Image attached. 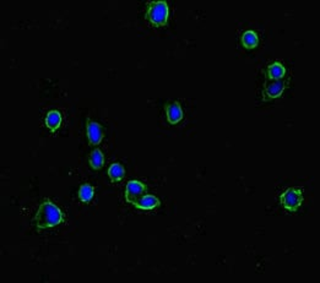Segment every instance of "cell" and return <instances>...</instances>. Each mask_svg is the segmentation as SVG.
I'll return each mask as SVG.
<instances>
[{"instance_id": "cell-1", "label": "cell", "mask_w": 320, "mask_h": 283, "mask_svg": "<svg viewBox=\"0 0 320 283\" xmlns=\"http://www.w3.org/2000/svg\"><path fill=\"white\" fill-rule=\"evenodd\" d=\"M33 221L38 229H47L60 225L64 221V215L58 206L46 200L39 205Z\"/></svg>"}, {"instance_id": "cell-2", "label": "cell", "mask_w": 320, "mask_h": 283, "mask_svg": "<svg viewBox=\"0 0 320 283\" xmlns=\"http://www.w3.org/2000/svg\"><path fill=\"white\" fill-rule=\"evenodd\" d=\"M146 19L152 26L161 27L166 26L168 21V5L163 0L149 3L146 10Z\"/></svg>"}, {"instance_id": "cell-3", "label": "cell", "mask_w": 320, "mask_h": 283, "mask_svg": "<svg viewBox=\"0 0 320 283\" xmlns=\"http://www.w3.org/2000/svg\"><path fill=\"white\" fill-rule=\"evenodd\" d=\"M281 205L284 206L287 211L296 212L303 203V194L302 190L298 188H288L280 196Z\"/></svg>"}, {"instance_id": "cell-4", "label": "cell", "mask_w": 320, "mask_h": 283, "mask_svg": "<svg viewBox=\"0 0 320 283\" xmlns=\"http://www.w3.org/2000/svg\"><path fill=\"white\" fill-rule=\"evenodd\" d=\"M147 194V186L139 180H130L125 186V200L126 202L134 205L144 195Z\"/></svg>"}, {"instance_id": "cell-5", "label": "cell", "mask_w": 320, "mask_h": 283, "mask_svg": "<svg viewBox=\"0 0 320 283\" xmlns=\"http://www.w3.org/2000/svg\"><path fill=\"white\" fill-rule=\"evenodd\" d=\"M286 84L282 80H266L264 85V101L275 100L282 95Z\"/></svg>"}, {"instance_id": "cell-6", "label": "cell", "mask_w": 320, "mask_h": 283, "mask_svg": "<svg viewBox=\"0 0 320 283\" xmlns=\"http://www.w3.org/2000/svg\"><path fill=\"white\" fill-rule=\"evenodd\" d=\"M86 134L87 138H89L90 145L97 146L100 145L104 137V129L102 128L98 123L92 120H87L86 123Z\"/></svg>"}, {"instance_id": "cell-7", "label": "cell", "mask_w": 320, "mask_h": 283, "mask_svg": "<svg viewBox=\"0 0 320 283\" xmlns=\"http://www.w3.org/2000/svg\"><path fill=\"white\" fill-rule=\"evenodd\" d=\"M165 109L167 120H168L169 124L175 125V124H178L179 121H182V119L184 117L183 109L178 102H172V103L166 104Z\"/></svg>"}, {"instance_id": "cell-8", "label": "cell", "mask_w": 320, "mask_h": 283, "mask_svg": "<svg viewBox=\"0 0 320 283\" xmlns=\"http://www.w3.org/2000/svg\"><path fill=\"white\" fill-rule=\"evenodd\" d=\"M160 205H161V201L156 196H154V195H149V194H145L140 200L134 203V206L138 208V210H143V211L154 210V208L158 207Z\"/></svg>"}, {"instance_id": "cell-9", "label": "cell", "mask_w": 320, "mask_h": 283, "mask_svg": "<svg viewBox=\"0 0 320 283\" xmlns=\"http://www.w3.org/2000/svg\"><path fill=\"white\" fill-rule=\"evenodd\" d=\"M285 75V66L281 63H279V61H275V63L269 65L268 70H266V78H268V80H282Z\"/></svg>"}, {"instance_id": "cell-10", "label": "cell", "mask_w": 320, "mask_h": 283, "mask_svg": "<svg viewBox=\"0 0 320 283\" xmlns=\"http://www.w3.org/2000/svg\"><path fill=\"white\" fill-rule=\"evenodd\" d=\"M61 124V114L58 110H50L46 117V126L50 131H55Z\"/></svg>"}, {"instance_id": "cell-11", "label": "cell", "mask_w": 320, "mask_h": 283, "mask_svg": "<svg viewBox=\"0 0 320 283\" xmlns=\"http://www.w3.org/2000/svg\"><path fill=\"white\" fill-rule=\"evenodd\" d=\"M108 177L112 182L118 183L125 177V169L120 163H113L108 168Z\"/></svg>"}, {"instance_id": "cell-12", "label": "cell", "mask_w": 320, "mask_h": 283, "mask_svg": "<svg viewBox=\"0 0 320 283\" xmlns=\"http://www.w3.org/2000/svg\"><path fill=\"white\" fill-rule=\"evenodd\" d=\"M242 44L247 49H253L259 44V37L254 31H247L242 36Z\"/></svg>"}, {"instance_id": "cell-13", "label": "cell", "mask_w": 320, "mask_h": 283, "mask_svg": "<svg viewBox=\"0 0 320 283\" xmlns=\"http://www.w3.org/2000/svg\"><path fill=\"white\" fill-rule=\"evenodd\" d=\"M78 195L80 201H83L85 203L90 202L93 199V196H95V188L90 185V184H84L79 189Z\"/></svg>"}, {"instance_id": "cell-14", "label": "cell", "mask_w": 320, "mask_h": 283, "mask_svg": "<svg viewBox=\"0 0 320 283\" xmlns=\"http://www.w3.org/2000/svg\"><path fill=\"white\" fill-rule=\"evenodd\" d=\"M89 162L90 166H91L93 169H96V171H98V169H101L102 167H103L104 156L102 154L101 150H95V151H92V154L90 155L89 157Z\"/></svg>"}]
</instances>
